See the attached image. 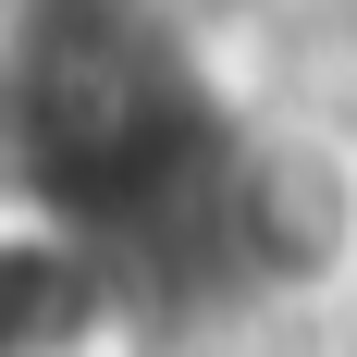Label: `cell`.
I'll return each instance as SVG.
<instances>
[{
  "label": "cell",
  "instance_id": "6da1fadb",
  "mask_svg": "<svg viewBox=\"0 0 357 357\" xmlns=\"http://www.w3.org/2000/svg\"><path fill=\"white\" fill-rule=\"evenodd\" d=\"M333 357H357V345H333Z\"/></svg>",
  "mask_w": 357,
  "mask_h": 357
}]
</instances>
